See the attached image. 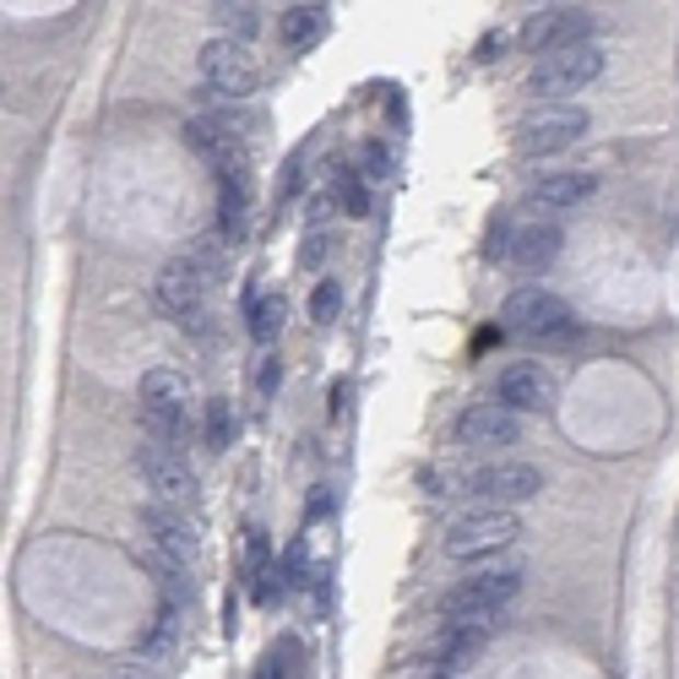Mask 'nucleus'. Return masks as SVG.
<instances>
[{
	"mask_svg": "<svg viewBox=\"0 0 679 679\" xmlns=\"http://www.w3.org/2000/svg\"><path fill=\"white\" fill-rule=\"evenodd\" d=\"M500 326L517 332V337H528V343H571V337H576L571 304H565L554 288H543V283H522V288L506 294Z\"/></svg>",
	"mask_w": 679,
	"mask_h": 679,
	"instance_id": "1",
	"label": "nucleus"
},
{
	"mask_svg": "<svg viewBox=\"0 0 679 679\" xmlns=\"http://www.w3.org/2000/svg\"><path fill=\"white\" fill-rule=\"evenodd\" d=\"M196 66H202V82H207L202 93L218 99V104H240V99H251L256 82H262V66H256L251 44L234 38V33H212V38L202 44Z\"/></svg>",
	"mask_w": 679,
	"mask_h": 679,
	"instance_id": "2",
	"label": "nucleus"
},
{
	"mask_svg": "<svg viewBox=\"0 0 679 679\" xmlns=\"http://www.w3.org/2000/svg\"><path fill=\"white\" fill-rule=\"evenodd\" d=\"M517 592H522V565H484V571L462 576L446 592V620H457V625H490Z\"/></svg>",
	"mask_w": 679,
	"mask_h": 679,
	"instance_id": "3",
	"label": "nucleus"
},
{
	"mask_svg": "<svg viewBox=\"0 0 679 679\" xmlns=\"http://www.w3.org/2000/svg\"><path fill=\"white\" fill-rule=\"evenodd\" d=\"M212 277H218V256H212L207 245H202V251H185V256H174V262H163V267H158V283H152L158 310L174 315V321L202 315Z\"/></svg>",
	"mask_w": 679,
	"mask_h": 679,
	"instance_id": "4",
	"label": "nucleus"
},
{
	"mask_svg": "<svg viewBox=\"0 0 679 679\" xmlns=\"http://www.w3.org/2000/svg\"><path fill=\"white\" fill-rule=\"evenodd\" d=\"M522 533L517 511H500V506H479V511H462L446 533H440V549L451 560H490L500 549H511Z\"/></svg>",
	"mask_w": 679,
	"mask_h": 679,
	"instance_id": "5",
	"label": "nucleus"
},
{
	"mask_svg": "<svg viewBox=\"0 0 679 679\" xmlns=\"http://www.w3.org/2000/svg\"><path fill=\"white\" fill-rule=\"evenodd\" d=\"M136 468H141V479H147V490H152V506H174V511H191L196 506V468L185 462V451L180 446H158V440H147V446H136Z\"/></svg>",
	"mask_w": 679,
	"mask_h": 679,
	"instance_id": "6",
	"label": "nucleus"
},
{
	"mask_svg": "<svg viewBox=\"0 0 679 679\" xmlns=\"http://www.w3.org/2000/svg\"><path fill=\"white\" fill-rule=\"evenodd\" d=\"M598 77H603V44L592 38V44L543 55L539 66H533V77H528V88H533L539 99H549V104H565L571 93H582V88L598 82Z\"/></svg>",
	"mask_w": 679,
	"mask_h": 679,
	"instance_id": "7",
	"label": "nucleus"
},
{
	"mask_svg": "<svg viewBox=\"0 0 679 679\" xmlns=\"http://www.w3.org/2000/svg\"><path fill=\"white\" fill-rule=\"evenodd\" d=\"M539 490H543V473L533 462H479V468H468L457 479V495H473V500L500 506V511H511L517 500H533Z\"/></svg>",
	"mask_w": 679,
	"mask_h": 679,
	"instance_id": "8",
	"label": "nucleus"
},
{
	"mask_svg": "<svg viewBox=\"0 0 679 679\" xmlns=\"http://www.w3.org/2000/svg\"><path fill=\"white\" fill-rule=\"evenodd\" d=\"M185 403H191V381L180 370H147L141 376V424L158 446H180Z\"/></svg>",
	"mask_w": 679,
	"mask_h": 679,
	"instance_id": "9",
	"label": "nucleus"
},
{
	"mask_svg": "<svg viewBox=\"0 0 679 679\" xmlns=\"http://www.w3.org/2000/svg\"><path fill=\"white\" fill-rule=\"evenodd\" d=\"M582 136H587V110H582V104H539V110L522 115L517 147H522L528 158H554V152L576 147Z\"/></svg>",
	"mask_w": 679,
	"mask_h": 679,
	"instance_id": "10",
	"label": "nucleus"
},
{
	"mask_svg": "<svg viewBox=\"0 0 679 679\" xmlns=\"http://www.w3.org/2000/svg\"><path fill=\"white\" fill-rule=\"evenodd\" d=\"M522 44L533 55H560V49H576V44H592V11L587 5H543L528 16L522 27Z\"/></svg>",
	"mask_w": 679,
	"mask_h": 679,
	"instance_id": "11",
	"label": "nucleus"
},
{
	"mask_svg": "<svg viewBox=\"0 0 679 679\" xmlns=\"http://www.w3.org/2000/svg\"><path fill=\"white\" fill-rule=\"evenodd\" d=\"M554 398H560V387H554V376L543 370L539 359H511L506 370H500V381H495V403L511 407L517 418L522 413H554Z\"/></svg>",
	"mask_w": 679,
	"mask_h": 679,
	"instance_id": "12",
	"label": "nucleus"
},
{
	"mask_svg": "<svg viewBox=\"0 0 679 679\" xmlns=\"http://www.w3.org/2000/svg\"><path fill=\"white\" fill-rule=\"evenodd\" d=\"M141 539H147V554H163V560H174V565H196V522L185 517V511H174V506H147L141 511Z\"/></svg>",
	"mask_w": 679,
	"mask_h": 679,
	"instance_id": "13",
	"label": "nucleus"
},
{
	"mask_svg": "<svg viewBox=\"0 0 679 679\" xmlns=\"http://www.w3.org/2000/svg\"><path fill=\"white\" fill-rule=\"evenodd\" d=\"M517 435H522V418L500 403H473L457 418V446H468V451H506V446H517Z\"/></svg>",
	"mask_w": 679,
	"mask_h": 679,
	"instance_id": "14",
	"label": "nucleus"
},
{
	"mask_svg": "<svg viewBox=\"0 0 679 679\" xmlns=\"http://www.w3.org/2000/svg\"><path fill=\"white\" fill-rule=\"evenodd\" d=\"M560 245H565V229H560L554 218H528L522 229H511L506 262H511L517 272H543V267H554Z\"/></svg>",
	"mask_w": 679,
	"mask_h": 679,
	"instance_id": "15",
	"label": "nucleus"
},
{
	"mask_svg": "<svg viewBox=\"0 0 679 679\" xmlns=\"http://www.w3.org/2000/svg\"><path fill=\"white\" fill-rule=\"evenodd\" d=\"M598 191V180L587 169H554V174H539L528 185V212H571L582 207L587 196Z\"/></svg>",
	"mask_w": 679,
	"mask_h": 679,
	"instance_id": "16",
	"label": "nucleus"
},
{
	"mask_svg": "<svg viewBox=\"0 0 679 679\" xmlns=\"http://www.w3.org/2000/svg\"><path fill=\"white\" fill-rule=\"evenodd\" d=\"M277 33H283L288 49H310V44L326 33V11H321V5H288L283 22H277Z\"/></svg>",
	"mask_w": 679,
	"mask_h": 679,
	"instance_id": "17",
	"label": "nucleus"
},
{
	"mask_svg": "<svg viewBox=\"0 0 679 679\" xmlns=\"http://www.w3.org/2000/svg\"><path fill=\"white\" fill-rule=\"evenodd\" d=\"M180 603H158V614H152V625H147V636H141V658H169L174 647H180Z\"/></svg>",
	"mask_w": 679,
	"mask_h": 679,
	"instance_id": "18",
	"label": "nucleus"
},
{
	"mask_svg": "<svg viewBox=\"0 0 679 679\" xmlns=\"http://www.w3.org/2000/svg\"><path fill=\"white\" fill-rule=\"evenodd\" d=\"M484 636H490V625H457V620H446V636H440V669H462V664L484 647Z\"/></svg>",
	"mask_w": 679,
	"mask_h": 679,
	"instance_id": "19",
	"label": "nucleus"
},
{
	"mask_svg": "<svg viewBox=\"0 0 679 679\" xmlns=\"http://www.w3.org/2000/svg\"><path fill=\"white\" fill-rule=\"evenodd\" d=\"M283 315H288V299H283L277 288H272V294H256V299H251V315H245V326H251V337H256L262 348H267L272 337L283 332Z\"/></svg>",
	"mask_w": 679,
	"mask_h": 679,
	"instance_id": "20",
	"label": "nucleus"
},
{
	"mask_svg": "<svg viewBox=\"0 0 679 679\" xmlns=\"http://www.w3.org/2000/svg\"><path fill=\"white\" fill-rule=\"evenodd\" d=\"M234 429H240V418H234L229 398H212V403H207V446L223 451V446L234 440Z\"/></svg>",
	"mask_w": 679,
	"mask_h": 679,
	"instance_id": "21",
	"label": "nucleus"
},
{
	"mask_svg": "<svg viewBox=\"0 0 679 679\" xmlns=\"http://www.w3.org/2000/svg\"><path fill=\"white\" fill-rule=\"evenodd\" d=\"M337 202H343L348 212H365V202H370V196H365V174H354L348 163L337 169Z\"/></svg>",
	"mask_w": 679,
	"mask_h": 679,
	"instance_id": "22",
	"label": "nucleus"
},
{
	"mask_svg": "<svg viewBox=\"0 0 679 679\" xmlns=\"http://www.w3.org/2000/svg\"><path fill=\"white\" fill-rule=\"evenodd\" d=\"M337 310H343V288L326 277V283H315V294H310V315L315 321H337Z\"/></svg>",
	"mask_w": 679,
	"mask_h": 679,
	"instance_id": "23",
	"label": "nucleus"
},
{
	"mask_svg": "<svg viewBox=\"0 0 679 679\" xmlns=\"http://www.w3.org/2000/svg\"><path fill=\"white\" fill-rule=\"evenodd\" d=\"M304 582H310V560H304V539H294L283 554V587H304Z\"/></svg>",
	"mask_w": 679,
	"mask_h": 679,
	"instance_id": "24",
	"label": "nucleus"
},
{
	"mask_svg": "<svg viewBox=\"0 0 679 679\" xmlns=\"http://www.w3.org/2000/svg\"><path fill=\"white\" fill-rule=\"evenodd\" d=\"M212 16L223 22V33L234 27V38H245L256 27V5H212Z\"/></svg>",
	"mask_w": 679,
	"mask_h": 679,
	"instance_id": "25",
	"label": "nucleus"
},
{
	"mask_svg": "<svg viewBox=\"0 0 679 679\" xmlns=\"http://www.w3.org/2000/svg\"><path fill=\"white\" fill-rule=\"evenodd\" d=\"M277 679H299V642L294 636L277 642Z\"/></svg>",
	"mask_w": 679,
	"mask_h": 679,
	"instance_id": "26",
	"label": "nucleus"
},
{
	"mask_svg": "<svg viewBox=\"0 0 679 679\" xmlns=\"http://www.w3.org/2000/svg\"><path fill=\"white\" fill-rule=\"evenodd\" d=\"M256 387H262V392H272V387H277V365H272V359H267V365H262V376H256Z\"/></svg>",
	"mask_w": 679,
	"mask_h": 679,
	"instance_id": "27",
	"label": "nucleus"
},
{
	"mask_svg": "<svg viewBox=\"0 0 679 679\" xmlns=\"http://www.w3.org/2000/svg\"><path fill=\"white\" fill-rule=\"evenodd\" d=\"M479 60H500V38H484L479 44Z\"/></svg>",
	"mask_w": 679,
	"mask_h": 679,
	"instance_id": "28",
	"label": "nucleus"
},
{
	"mask_svg": "<svg viewBox=\"0 0 679 679\" xmlns=\"http://www.w3.org/2000/svg\"><path fill=\"white\" fill-rule=\"evenodd\" d=\"M120 679H158V675H147V669H126Z\"/></svg>",
	"mask_w": 679,
	"mask_h": 679,
	"instance_id": "29",
	"label": "nucleus"
}]
</instances>
